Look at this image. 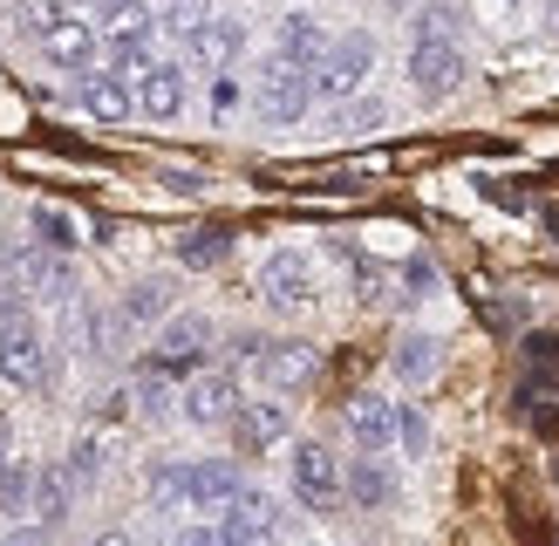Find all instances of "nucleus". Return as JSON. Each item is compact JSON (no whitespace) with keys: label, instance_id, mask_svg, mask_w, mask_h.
<instances>
[{"label":"nucleus","instance_id":"f257e3e1","mask_svg":"<svg viewBox=\"0 0 559 546\" xmlns=\"http://www.w3.org/2000/svg\"><path fill=\"white\" fill-rule=\"evenodd\" d=\"M307 96H314V75H307L300 62H287V55H266V62L253 69V103H260L266 123L307 117Z\"/></svg>","mask_w":559,"mask_h":546},{"label":"nucleus","instance_id":"f03ea898","mask_svg":"<svg viewBox=\"0 0 559 546\" xmlns=\"http://www.w3.org/2000/svg\"><path fill=\"white\" fill-rule=\"evenodd\" d=\"M369 69H376V41H369V35H342V41H328V55L314 62V96L348 103L361 82H369Z\"/></svg>","mask_w":559,"mask_h":546},{"label":"nucleus","instance_id":"7ed1b4c3","mask_svg":"<svg viewBox=\"0 0 559 546\" xmlns=\"http://www.w3.org/2000/svg\"><path fill=\"white\" fill-rule=\"evenodd\" d=\"M287 472H294V499L307 512H334V506H342V464H334L328 444H294Z\"/></svg>","mask_w":559,"mask_h":546},{"label":"nucleus","instance_id":"20e7f679","mask_svg":"<svg viewBox=\"0 0 559 546\" xmlns=\"http://www.w3.org/2000/svg\"><path fill=\"white\" fill-rule=\"evenodd\" d=\"M280 533H287V519H280V506L266 491H239L226 506V519H218V539L226 546H280Z\"/></svg>","mask_w":559,"mask_h":546},{"label":"nucleus","instance_id":"39448f33","mask_svg":"<svg viewBox=\"0 0 559 546\" xmlns=\"http://www.w3.org/2000/svg\"><path fill=\"white\" fill-rule=\"evenodd\" d=\"M0 376H8V390H41L48 342H41L35 321H8V328H0Z\"/></svg>","mask_w":559,"mask_h":546},{"label":"nucleus","instance_id":"423d86ee","mask_svg":"<svg viewBox=\"0 0 559 546\" xmlns=\"http://www.w3.org/2000/svg\"><path fill=\"white\" fill-rule=\"evenodd\" d=\"M409 82L424 96H451L464 82V48L457 41H416L409 48Z\"/></svg>","mask_w":559,"mask_h":546},{"label":"nucleus","instance_id":"0eeeda50","mask_svg":"<svg viewBox=\"0 0 559 546\" xmlns=\"http://www.w3.org/2000/svg\"><path fill=\"white\" fill-rule=\"evenodd\" d=\"M205 348H212V321L205 314H171L157 348H151V369H185V363H199Z\"/></svg>","mask_w":559,"mask_h":546},{"label":"nucleus","instance_id":"6e6552de","mask_svg":"<svg viewBox=\"0 0 559 546\" xmlns=\"http://www.w3.org/2000/svg\"><path fill=\"white\" fill-rule=\"evenodd\" d=\"M260 294L273 300V308H307L314 300V266H307V253H273L266 273H260Z\"/></svg>","mask_w":559,"mask_h":546},{"label":"nucleus","instance_id":"1a4fd4ad","mask_svg":"<svg viewBox=\"0 0 559 546\" xmlns=\"http://www.w3.org/2000/svg\"><path fill=\"white\" fill-rule=\"evenodd\" d=\"M41 55H48L55 69H69V75H96V55H103V35H96L90 21H62V27H55V35L41 41Z\"/></svg>","mask_w":559,"mask_h":546},{"label":"nucleus","instance_id":"9d476101","mask_svg":"<svg viewBox=\"0 0 559 546\" xmlns=\"http://www.w3.org/2000/svg\"><path fill=\"white\" fill-rule=\"evenodd\" d=\"M75 103L90 109L96 123H123V117H136V96H130V82H123V75H109V69H96V75H75Z\"/></svg>","mask_w":559,"mask_h":546},{"label":"nucleus","instance_id":"9b49d317","mask_svg":"<svg viewBox=\"0 0 559 546\" xmlns=\"http://www.w3.org/2000/svg\"><path fill=\"white\" fill-rule=\"evenodd\" d=\"M130 96H136V109H144V117H178V109H185V69L178 62H151L144 75H136L130 82Z\"/></svg>","mask_w":559,"mask_h":546},{"label":"nucleus","instance_id":"f8f14e48","mask_svg":"<svg viewBox=\"0 0 559 546\" xmlns=\"http://www.w3.org/2000/svg\"><path fill=\"white\" fill-rule=\"evenodd\" d=\"M342 491H348L355 506L382 512V506H396V472H389V458H382V451H355V464H348Z\"/></svg>","mask_w":559,"mask_h":546},{"label":"nucleus","instance_id":"ddd939ff","mask_svg":"<svg viewBox=\"0 0 559 546\" xmlns=\"http://www.w3.org/2000/svg\"><path fill=\"white\" fill-rule=\"evenodd\" d=\"M185 417L191 424H233L239 417V382L233 376H191L185 382Z\"/></svg>","mask_w":559,"mask_h":546},{"label":"nucleus","instance_id":"4468645a","mask_svg":"<svg viewBox=\"0 0 559 546\" xmlns=\"http://www.w3.org/2000/svg\"><path fill=\"white\" fill-rule=\"evenodd\" d=\"M239 464L233 458H205V464H185V499L191 506H233L239 499Z\"/></svg>","mask_w":559,"mask_h":546},{"label":"nucleus","instance_id":"2eb2a0df","mask_svg":"<svg viewBox=\"0 0 559 546\" xmlns=\"http://www.w3.org/2000/svg\"><path fill=\"white\" fill-rule=\"evenodd\" d=\"M314 369H321L314 342H266V348H260V376L273 382V390H300Z\"/></svg>","mask_w":559,"mask_h":546},{"label":"nucleus","instance_id":"dca6fc26","mask_svg":"<svg viewBox=\"0 0 559 546\" xmlns=\"http://www.w3.org/2000/svg\"><path fill=\"white\" fill-rule=\"evenodd\" d=\"M348 437L361 451H382V444H396V410H389L382 396H369L361 390L355 403H348Z\"/></svg>","mask_w":559,"mask_h":546},{"label":"nucleus","instance_id":"f3484780","mask_svg":"<svg viewBox=\"0 0 559 546\" xmlns=\"http://www.w3.org/2000/svg\"><path fill=\"white\" fill-rule=\"evenodd\" d=\"M287 403H239V417H233V430H239V444L246 451H273L280 437H287Z\"/></svg>","mask_w":559,"mask_h":546},{"label":"nucleus","instance_id":"a211bd4d","mask_svg":"<svg viewBox=\"0 0 559 546\" xmlns=\"http://www.w3.org/2000/svg\"><path fill=\"white\" fill-rule=\"evenodd\" d=\"M273 55H287V62H300L307 75H314V62L328 55L321 21H314V14H287V21H280V48H273Z\"/></svg>","mask_w":559,"mask_h":546},{"label":"nucleus","instance_id":"6ab92c4d","mask_svg":"<svg viewBox=\"0 0 559 546\" xmlns=\"http://www.w3.org/2000/svg\"><path fill=\"white\" fill-rule=\"evenodd\" d=\"M191 48V62H205V69H233L239 62V48H246V27L239 21H212L199 41H185Z\"/></svg>","mask_w":559,"mask_h":546},{"label":"nucleus","instance_id":"aec40b11","mask_svg":"<svg viewBox=\"0 0 559 546\" xmlns=\"http://www.w3.org/2000/svg\"><path fill=\"white\" fill-rule=\"evenodd\" d=\"M212 21H218L212 0H164V14H157V27H164V35H178V41H199Z\"/></svg>","mask_w":559,"mask_h":546},{"label":"nucleus","instance_id":"412c9836","mask_svg":"<svg viewBox=\"0 0 559 546\" xmlns=\"http://www.w3.org/2000/svg\"><path fill=\"white\" fill-rule=\"evenodd\" d=\"M69 472H62V464H41V472H35V512H41V526H55V519H62L69 512Z\"/></svg>","mask_w":559,"mask_h":546},{"label":"nucleus","instance_id":"4be33fe9","mask_svg":"<svg viewBox=\"0 0 559 546\" xmlns=\"http://www.w3.org/2000/svg\"><path fill=\"white\" fill-rule=\"evenodd\" d=\"M396 376L403 382H430L437 376V342L430 335H403L396 342Z\"/></svg>","mask_w":559,"mask_h":546},{"label":"nucleus","instance_id":"5701e85b","mask_svg":"<svg viewBox=\"0 0 559 546\" xmlns=\"http://www.w3.org/2000/svg\"><path fill=\"white\" fill-rule=\"evenodd\" d=\"M27 506H35V464H14L8 458V464H0V512L21 519Z\"/></svg>","mask_w":559,"mask_h":546},{"label":"nucleus","instance_id":"b1692460","mask_svg":"<svg viewBox=\"0 0 559 546\" xmlns=\"http://www.w3.org/2000/svg\"><path fill=\"white\" fill-rule=\"evenodd\" d=\"M14 21L27 27V35H41V41H48L55 27H62V21H75V14L62 8V0H14Z\"/></svg>","mask_w":559,"mask_h":546},{"label":"nucleus","instance_id":"393cba45","mask_svg":"<svg viewBox=\"0 0 559 546\" xmlns=\"http://www.w3.org/2000/svg\"><path fill=\"white\" fill-rule=\"evenodd\" d=\"M164 300H171V287H164V281H144V287L123 294V314H130V321H151V314H164Z\"/></svg>","mask_w":559,"mask_h":546},{"label":"nucleus","instance_id":"a878e982","mask_svg":"<svg viewBox=\"0 0 559 546\" xmlns=\"http://www.w3.org/2000/svg\"><path fill=\"white\" fill-rule=\"evenodd\" d=\"M396 437H403V451H409V458H424V451H430V417H424L416 403L396 410Z\"/></svg>","mask_w":559,"mask_h":546},{"label":"nucleus","instance_id":"bb28decb","mask_svg":"<svg viewBox=\"0 0 559 546\" xmlns=\"http://www.w3.org/2000/svg\"><path fill=\"white\" fill-rule=\"evenodd\" d=\"M35 226H41V239L55 246V253H62V246H75V218H69V212H55V205H41V212H35Z\"/></svg>","mask_w":559,"mask_h":546},{"label":"nucleus","instance_id":"cd10ccee","mask_svg":"<svg viewBox=\"0 0 559 546\" xmlns=\"http://www.w3.org/2000/svg\"><path fill=\"white\" fill-rule=\"evenodd\" d=\"M185 499V464H164V472H151V506H178Z\"/></svg>","mask_w":559,"mask_h":546},{"label":"nucleus","instance_id":"c85d7f7f","mask_svg":"<svg viewBox=\"0 0 559 546\" xmlns=\"http://www.w3.org/2000/svg\"><path fill=\"white\" fill-rule=\"evenodd\" d=\"M451 27H457L451 8H424L416 14V41H451Z\"/></svg>","mask_w":559,"mask_h":546},{"label":"nucleus","instance_id":"c756f323","mask_svg":"<svg viewBox=\"0 0 559 546\" xmlns=\"http://www.w3.org/2000/svg\"><path fill=\"white\" fill-rule=\"evenodd\" d=\"M430 287H437V266H430V260H409V266H403V300H424Z\"/></svg>","mask_w":559,"mask_h":546},{"label":"nucleus","instance_id":"7c9ffc66","mask_svg":"<svg viewBox=\"0 0 559 546\" xmlns=\"http://www.w3.org/2000/svg\"><path fill=\"white\" fill-rule=\"evenodd\" d=\"M525 424H533V430L546 437V444H552V437H559V403H546V396H533V403H525Z\"/></svg>","mask_w":559,"mask_h":546},{"label":"nucleus","instance_id":"2f4dec72","mask_svg":"<svg viewBox=\"0 0 559 546\" xmlns=\"http://www.w3.org/2000/svg\"><path fill=\"white\" fill-rule=\"evenodd\" d=\"M218 253H226V239H218V233H199V239H185V260H191V266H205V260H218Z\"/></svg>","mask_w":559,"mask_h":546},{"label":"nucleus","instance_id":"473e14b6","mask_svg":"<svg viewBox=\"0 0 559 546\" xmlns=\"http://www.w3.org/2000/svg\"><path fill=\"white\" fill-rule=\"evenodd\" d=\"M136 403H144V417H157V410L171 403V396H164V376H144V382H136Z\"/></svg>","mask_w":559,"mask_h":546},{"label":"nucleus","instance_id":"72a5a7b5","mask_svg":"<svg viewBox=\"0 0 559 546\" xmlns=\"http://www.w3.org/2000/svg\"><path fill=\"white\" fill-rule=\"evenodd\" d=\"M171 546H226V539H218V526H185L171 533Z\"/></svg>","mask_w":559,"mask_h":546},{"label":"nucleus","instance_id":"f704fd0d","mask_svg":"<svg viewBox=\"0 0 559 546\" xmlns=\"http://www.w3.org/2000/svg\"><path fill=\"white\" fill-rule=\"evenodd\" d=\"M233 103H239V82L218 75V82H212V109H233Z\"/></svg>","mask_w":559,"mask_h":546},{"label":"nucleus","instance_id":"c9c22d12","mask_svg":"<svg viewBox=\"0 0 559 546\" xmlns=\"http://www.w3.org/2000/svg\"><path fill=\"white\" fill-rule=\"evenodd\" d=\"M8 546H48V526H21V533H8Z\"/></svg>","mask_w":559,"mask_h":546},{"label":"nucleus","instance_id":"e433bc0d","mask_svg":"<svg viewBox=\"0 0 559 546\" xmlns=\"http://www.w3.org/2000/svg\"><path fill=\"white\" fill-rule=\"evenodd\" d=\"M96 8H103V14H109V8H117V0H96Z\"/></svg>","mask_w":559,"mask_h":546}]
</instances>
